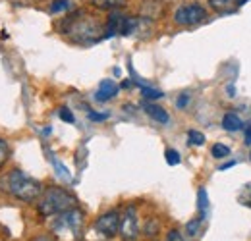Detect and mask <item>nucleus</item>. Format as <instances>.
Returning <instances> with one entry per match:
<instances>
[{"label":"nucleus","mask_w":251,"mask_h":241,"mask_svg":"<svg viewBox=\"0 0 251 241\" xmlns=\"http://www.w3.org/2000/svg\"><path fill=\"white\" fill-rule=\"evenodd\" d=\"M70 8V0H54L50 4V14H62Z\"/></svg>","instance_id":"a211bd4d"},{"label":"nucleus","mask_w":251,"mask_h":241,"mask_svg":"<svg viewBox=\"0 0 251 241\" xmlns=\"http://www.w3.org/2000/svg\"><path fill=\"white\" fill-rule=\"evenodd\" d=\"M189 102V95L188 93H184V95H180L178 96V100H176V104H178V108H186Z\"/></svg>","instance_id":"b1692460"},{"label":"nucleus","mask_w":251,"mask_h":241,"mask_svg":"<svg viewBox=\"0 0 251 241\" xmlns=\"http://www.w3.org/2000/svg\"><path fill=\"white\" fill-rule=\"evenodd\" d=\"M207 20V10L201 6V4H182L176 12H174V22L178 25H184V27H193L201 22Z\"/></svg>","instance_id":"39448f33"},{"label":"nucleus","mask_w":251,"mask_h":241,"mask_svg":"<svg viewBox=\"0 0 251 241\" xmlns=\"http://www.w3.org/2000/svg\"><path fill=\"white\" fill-rule=\"evenodd\" d=\"M120 230V214L118 211H108L100 214L95 220V232L100 234L102 238H114Z\"/></svg>","instance_id":"423d86ee"},{"label":"nucleus","mask_w":251,"mask_h":241,"mask_svg":"<svg viewBox=\"0 0 251 241\" xmlns=\"http://www.w3.org/2000/svg\"><path fill=\"white\" fill-rule=\"evenodd\" d=\"M141 95H143L147 100H157V98H162V96H164L162 91L155 89V87H147V85H141Z\"/></svg>","instance_id":"4468645a"},{"label":"nucleus","mask_w":251,"mask_h":241,"mask_svg":"<svg viewBox=\"0 0 251 241\" xmlns=\"http://www.w3.org/2000/svg\"><path fill=\"white\" fill-rule=\"evenodd\" d=\"M62 33L70 37V41L77 45H95L100 39H104V25L95 20L93 16L85 14L83 10H77L68 20H64Z\"/></svg>","instance_id":"f257e3e1"},{"label":"nucleus","mask_w":251,"mask_h":241,"mask_svg":"<svg viewBox=\"0 0 251 241\" xmlns=\"http://www.w3.org/2000/svg\"><path fill=\"white\" fill-rule=\"evenodd\" d=\"M201 220L203 218H193V220H189L188 226H186V232H188V236H197V232H199V228H201Z\"/></svg>","instance_id":"6ab92c4d"},{"label":"nucleus","mask_w":251,"mask_h":241,"mask_svg":"<svg viewBox=\"0 0 251 241\" xmlns=\"http://www.w3.org/2000/svg\"><path fill=\"white\" fill-rule=\"evenodd\" d=\"M120 238L124 241H135L139 236V222H137V211L135 207H127L124 216H120Z\"/></svg>","instance_id":"0eeeda50"},{"label":"nucleus","mask_w":251,"mask_h":241,"mask_svg":"<svg viewBox=\"0 0 251 241\" xmlns=\"http://www.w3.org/2000/svg\"><path fill=\"white\" fill-rule=\"evenodd\" d=\"M143 110L153 118L155 121L158 123H168L170 121V116H168V112L162 108V106H158V104H153V102H143Z\"/></svg>","instance_id":"1a4fd4ad"},{"label":"nucleus","mask_w":251,"mask_h":241,"mask_svg":"<svg viewBox=\"0 0 251 241\" xmlns=\"http://www.w3.org/2000/svg\"><path fill=\"white\" fill-rule=\"evenodd\" d=\"M91 4L99 10H118L124 6V0H91Z\"/></svg>","instance_id":"f8f14e48"},{"label":"nucleus","mask_w":251,"mask_h":241,"mask_svg":"<svg viewBox=\"0 0 251 241\" xmlns=\"http://www.w3.org/2000/svg\"><path fill=\"white\" fill-rule=\"evenodd\" d=\"M209 6L217 14H232L238 10V0H209Z\"/></svg>","instance_id":"9d476101"},{"label":"nucleus","mask_w":251,"mask_h":241,"mask_svg":"<svg viewBox=\"0 0 251 241\" xmlns=\"http://www.w3.org/2000/svg\"><path fill=\"white\" fill-rule=\"evenodd\" d=\"M33 241H54L52 238H47V236H41V238H35Z\"/></svg>","instance_id":"cd10ccee"},{"label":"nucleus","mask_w":251,"mask_h":241,"mask_svg":"<svg viewBox=\"0 0 251 241\" xmlns=\"http://www.w3.org/2000/svg\"><path fill=\"white\" fill-rule=\"evenodd\" d=\"M211 154L215 158H226V156H230V147L228 145H222V143H215L213 149H211Z\"/></svg>","instance_id":"dca6fc26"},{"label":"nucleus","mask_w":251,"mask_h":241,"mask_svg":"<svg viewBox=\"0 0 251 241\" xmlns=\"http://www.w3.org/2000/svg\"><path fill=\"white\" fill-rule=\"evenodd\" d=\"M166 241H184V240H182V236H180L178 230H172V232L168 234V240Z\"/></svg>","instance_id":"a878e982"},{"label":"nucleus","mask_w":251,"mask_h":241,"mask_svg":"<svg viewBox=\"0 0 251 241\" xmlns=\"http://www.w3.org/2000/svg\"><path fill=\"white\" fill-rule=\"evenodd\" d=\"M50 230L64 241H77L83 234V212L74 207L52 216Z\"/></svg>","instance_id":"7ed1b4c3"},{"label":"nucleus","mask_w":251,"mask_h":241,"mask_svg":"<svg viewBox=\"0 0 251 241\" xmlns=\"http://www.w3.org/2000/svg\"><path fill=\"white\" fill-rule=\"evenodd\" d=\"M188 139H189V145H195V147H201L205 143V135L201 131H197V129H189Z\"/></svg>","instance_id":"2eb2a0df"},{"label":"nucleus","mask_w":251,"mask_h":241,"mask_svg":"<svg viewBox=\"0 0 251 241\" xmlns=\"http://www.w3.org/2000/svg\"><path fill=\"white\" fill-rule=\"evenodd\" d=\"M106 118H108L106 112H102V114H99V112H89V120H93V121H104Z\"/></svg>","instance_id":"393cba45"},{"label":"nucleus","mask_w":251,"mask_h":241,"mask_svg":"<svg viewBox=\"0 0 251 241\" xmlns=\"http://www.w3.org/2000/svg\"><path fill=\"white\" fill-rule=\"evenodd\" d=\"M164 158H166V162L170 166H178L182 162V156H180V152L176 151V149H166L164 151Z\"/></svg>","instance_id":"f3484780"},{"label":"nucleus","mask_w":251,"mask_h":241,"mask_svg":"<svg viewBox=\"0 0 251 241\" xmlns=\"http://www.w3.org/2000/svg\"><path fill=\"white\" fill-rule=\"evenodd\" d=\"M222 127H224L226 131H240V129L244 127V121H242V118H240L236 112H228V114H224V118H222Z\"/></svg>","instance_id":"9b49d317"},{"label":"nucleus","mask_w":251,"mask_h":241,"mask_svg":"<svg viewBox=\"0 0 251 241\" xmlns=\"http://www.w3.org/2000/svg\"><path fill=\"white\" fill-rule=\"evenodd\" d=\"M4 187L20 201H25V203H33L41 197L43 193V185L41 181H37L35 178H31L29 174H25L24 170H12L6 180H4Z\"/></svg>","instance_id":"f03ea898"},{"label":"nucleus","mask_w":251,"mask_h":241,"mask_svg":"<svg viewBox=\"0 0 251 241\" xmlns=\"http://www.w3.org/2000/svg\"><path fill=\"white\" fill-rule=\"evenodd\" d=\"M197 207H199V212H201L199 218H205L207 209H209V195H207V189H205V187H201V189L197 191Z\"/></svg>","instance_id":"ddd939ff"},{"label":"nucleus","mask_w":251,"mask_h":241,"mask_svg":"<svg viewBox=\"0 0 251 241\" xmlns=\"http://www.w3.org/2000/svg\"><path fill=\"white\" fill-rule=\"evenodd\" d=\"M157 232H158V222L157 220H149L147 222V226H145V236H157Z\"/></svg>","instance_id":"412c9836"},{"label":"nucleus","mask_w":251,"mask_h":241,"mask_svg":"<svg viewBox=\"0 0 251 241\" xmlns=\"http://www.w3.org/2000/svg\"><path fill=\"white\" fill-rule=\"evenodd\" d=\"M75 207V197L68 193L62 187H49L39 197V212L43 216H56L64 211H70Z\"/></svg>","instance_id":"20e7f679"},{"label":"nucleus","mask_w":251,"mask_h":241,"mask_svg":"<svg viewBox=\"0 0 251 241\" xmlns=\"http://www.w3.org/2000/svg\"><path fill=\"white\" fill-rule=\"evenodd\" d=\"M244 137H246V143L251 145V121L246 125V129H244Z\"/></svg>","instance_id":"bb28decb"},{"label":"nucleus","mask_w":251,"mask_h":241,"mask_svg":"<svg viewBox=\"0 0 251 241\" xmlns=\"http://www.w3.org/2000/svg\"><path fill=\"white\" fill-rule=\"evenodd\" d=\"M52 164L56 166V174H58L60 178H64V180H70V172H68V170L64 168V164H60V162H58L56 158H52Z\"/></svg>","instance_id":"4be33fe9"},{"label":"nucleus","mask_w":251,"mask_h":241,"mask_svg":"<svg viewBox=\"0 0 251 241\" xmlns=\"http://www.w3.org/2000/svg\"><path fill=\"white\" fill-rule=\"evenodd\" d=\"M60 118H62L64 121H68V123H74V121H75L74 114H72L68 108H60Z\"/></svg>","instance_id":"5701e85b"},{"label":"nucleus","mask_w":251,"mask_h":241,"mask_svg":"<svg viewBox=\"0 0 251 241\" xmlns=\"http://www.w3.org/2000/svg\"><path fill=\"white\" fill-rule=\"evenodd\" d=\"M118 91H120V87H118L112 79H102L100 85H99V89H97V93H95V98H97L99 102H106V100L114 98V96L118 95Z\"/></svg>","instance_id":"6e6552de"},{"label":"nucleus","mask_w":251,"mask_h":241,"mask_svg":"<svg viewBox=\"0 0 251 241\" xmlns=\"http://www.w3.org/2000/svg\"><path fill=\"white\" fill-rule=\"evenodd\" d=\"M8 156H10V147H8V143L4 139H0V168L6 164Z\"/></svg>","instance_id":"aec40b11"},{"label":"nucleus","mask_w":251,"mask_h":241,"mask_svg":"<svg viewBox=\"0 0 251 241\" xmlns=\"http://www.w3.org/2000/svg\"><path fill=\"white\" fill-rule=\"evenodd\" d=\"M250 158H251V154H250Z\"/></svg>","instance_id":"c85d7f7f"}]
</instances>
